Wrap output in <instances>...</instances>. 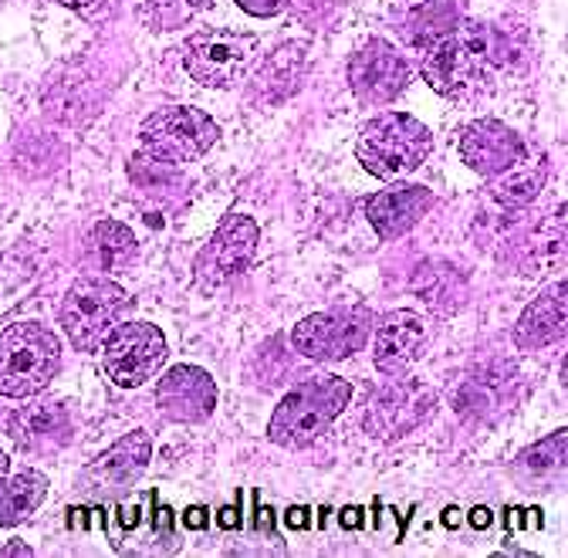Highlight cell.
Wrapping results in <instances>:
<instances>
[{
  "instance_id": "29",
  "label": "cell",
  "mask_w": 568,
  "mask_h": 558,
  "mask_svg": "<svg viewBox=\"0 0 568 558\" xmlns=\"http://www.w3.org/2000/svg\"><path fill=\"white\" fill-rule=\"evenodd\" d=\"M183 525H186V528H193V531L206 528V508H186V515H183Z\"/></svg>"
},
{
  "instance_id": "17",
  "label": "cell",
  "mask_w": 568,
  "mask_h": 558,
  "mask_svg": "<svg viewBox=\"0 0 568 558\" xmlns=\"http://www.w3.org/2000/svg\"><path fill=\"white\" fill-rule=\"evenodd\" d=\"M373 363L379 373H403L413 359L416 348L423 342V318L409 308L389 312L373 325Z\"/></svg>"
},
{
  "instance_id": "1",
  "label": "cell",
  "mask_w": 568,
  "mask_h": 558,
  "mask_svg": "<svg viewBox=\"0 0 568 558\" xmlns=\"http://www.w3.org/2000/svg\"><path fill=\"white\" fill-rule=\"evenodd\" d=\"M508 64V41L484 21H457L444 38L423 48L419 75L437 95L467 102L484 95Z\"/></svg>"
},
{
  "instance_id": "5",
  "label": "cell",
  "mask_w": 568,
  "mask_h": 558,
  "mask_svg": "<svg viewBox=\"0 0 568 558\" xmlns=\"http://www.w3.org/2000/svg\"><path fill=\"white\" fill-rule=\"evenodd\" d=\"M129 305H132V298L119 282L102 277V274H85L61 298L58 318H61V328H64L71 348H79V353H95V348H102L105 335L122 322Z\"/></svg>"
},
{
  "instance_id": "2",
  "label": "cell",
  "mask_w": 568,
  "mask_h": 558,
  "mask_svg": "<svg viewBox=\"0 0 568 558\" xmlns=\"http://www.w3.org/2000/svg\"><path fill=\"white\" fill-rule=\"evenodd\" d=\"M352 399V383L332 373H318L302 379L281 396L271 413L267 437L284 450H305L312 447L335 420L345 413Z\"/></svg>"
},
{
  "instance_id": "7",
  "label": "cell",
  "mask_w": 568,
  "mask_h": 558,
  "mask_svg": "<svg viewBox=\"0 0 568 558\" xmlns=\"http://www.w3.org/2000/svg\"><path fill=\"white\" fill-rule=\"evenodd\" d=\"M257 54H261L257 34L213 28V31H200L186 41L183 64L193 82H200L206 89H231L251 75V68L257 64Z\"/></svg>"
},
{
  "instance_id": "6",
  "label": "cell",
  "mask_w": 568,
  "mask_h": 558,
  "mask_svg": "<svg viewBox=\"0 0 568 558\" xmlns=\"http://www.w3.org/2000/svg\"><path fill=\"white\" fill-rule=\"evenodd\" d=\"M217 135H221V125L203 109L176 105V109H160L142 119L139 146L156 163L180 166V163L200 160L213 143H217Z\"/></svg>"
},
{
  "instance_id": "15",
  "label": "cell",
  "mask_w": 568,
  "mask_h": 558,
  "mask_svg": "<svg viewBox=\"0 0 568 558\" xmlns=\"http://www.w3.org/2000/svg\"><path fill=\"white\" fill-rule=\"evenodd\" d=\"M156 406L173 424H203L217 406V383L200 366H173L156 386Z\"/></svg>"
},
{
  "instance_id": "24",
  "label": "cell",
  "mask_w": 568,
  "mask_h": 558,
  "mask_svg": "<svg viewBox=\"0 0 568 558\" xmlns=\"http://www.w3.org/2000/svg\"><path fill=\"white\" fill-rule=\"evenodd\" d=\"M545 180H548V163H545V156H531V153H528L518 166H511L508 173L494 176V180H487V183H490L494 200H501V203H508V206H525V203H531V200L538 196V190L545 186Z\"/></svg>"
},
{
  "instance_id": "13",
  "label": "cell",
  "mask_w": 568,
  "mask_h": 558,
  "mask_svg": "<svg viewBox=\"0 0 568 558\" xmlns=\"http://www.w3.org/2000/svg\"><path fill=\"white\" fill-rule=\"evenodd\" d=\"M150 460H153V440H150V434L132 430V434H125L122 440H115L105 454H99L82 470L79 487H82L89 498H115V495H125L129 487L142 474H146Z\"/></svg>"
},
{
  "instance_id": "4",
  "label": "cell",
  "mask_w": 568,
  "mask_h": 558,
  "mask_svg": "<svg viewBox=\"0 0 568 558\" xmlns=\"http://www.w3.org/2000/svg\"><path fill=\"white\" fill-rule=\"evenodd\" d=\"M61 369V342L38 322H14L0 332V396L31 399Z\"/></svg>"
},
{
  "instance_id": "12",
  "label": "cell",
  "mask_w": 568,
  "mask_h": 558,
  "mask_svg": "<svg viewBox=\"0 0 568 558\" xmlns=\"http://www.w3.org/2000/svg\"><path fill=\"white\" fill-rule=\"evenodd\" d=\"M409 85V64L406 58L383 38L366 41L348 58V89L369 109L389 105Z\"/></svg>"
},
{
  "instance_id": "18",
  "label": "cell",
  "mask_w": 568,
  "mask_h": 558,
  "mask_svg": "<svg viewBox=\"0 0 568 558\" xmlns=\"http://www.w3.org/2000/svg\"><path fill=\"white\" fill-rule=\"evenodd\" d=\"M565 318H568L565 282H555L535 302H528V308L518 315L515 345L521 348V353H538V348H545L565 335Z\"/></svg>"
},
{
  "instance_id": "30",
  "label": "cell",
  "mask_w": 568,
  "mask_h": 558,
  "mask_svg": "<svg viewBox=\"0 0 568 558\" xmlns=\"http://www.w3.org/2000/svg\"><path fill=\"white\" fill-rule=\"evenodd\" d=\"M284 525L288 528H308L312 521H308V508H292L288 515H284Z\"/></svg>"
},
{
  "instance_id": "14",
  "label": "cell",
  "mask_w": 568,
  "mask_h": 558,
  "mask_svg": "<svg viewBox=\"0 0 568 558\" xmlns=\"http://www.w3.org/2000/svg\"><path fill=\"white\" fill-rule=\"evenodd\" d=\"M528 143L525 135H518L511 125H505L501 119H474L464 132H460V156L464 163L484 176L494 180L508 173L511 166H518L528 156Z\"/></svg>"
},
{
  "instance_id": "16",
  "label": "cell",
  "mask_w": 568,
  "mask_h": 558,
  "mask_svg": "<svg viewBox=\"0 0 568 558\" xmlns=\"http://www.w3.org/2000/svg\"><path fill=\"white\" fill-rule=\"evenodd\" d=\"M434 211V190L419 183H393L366 200V217L383 241H399L409 234L426 214Z\"/></svg>"
},
{
  "instance_id": "33",
  "label": "cell",
  "mask_w": 568,
  "mask_h": 558,
  "mask_svg": "<svg viewBox=\"0 0 568 558\" xmlns=\"http://www.w3.org/2000/svg\"><path fill=\"white\" fill-rule=\"evenodd\" d=\"M221 525H224V528H237V511L224 508V511H221Z\"/></svg>"
},
{
  "instance_id": "34",
  "label": "cell",
  "mask_w": 568,
  "mask_h": 558,
  "mask_svg": "<svg viewBox=\"0 0 568 558\" xmlns=\"http://www.w3.org/2000/svg\"><path fill=\"white\" fill-rule=\"evenodd\" d=\"M4 474H11V457H8L4 447H0V477H4Z\"/></svg>"
},
{
  "instance_id": "19",
  "label": "cell",
  "mask_w": 568,
  "mask_h": 558,
  "mask_svg": "<svg viewBox=\"0 0 568 558\" xmlns=\"http://www.w3.org/2000/svg\"><path fill=\"white\" fill-rule=\"evenodd\" d=\"M308 58H312V44L308 41H284L277 44L257 72V95L264 102H284L288 95H295V89L302 85L305 72H308Z\"/></svg>"
},
{
  "instance_id": "11",
  "label": "cell",
  "mask_w": 568,
  "mask_h": 558,
  "mask_svg": "<svg viewBox=\"0 0 568 558\" xmlns=\"http://www.w3.org/2000/svg\"><path fill=\"white\" fill-rule=\"evenodd\" d=\"M437 409V389L419 379H396L386 383L363 416V427L376 440H403L416 427H423Z\"/></svg>"
},
{
  "instance_id": "27",
  "label": "cell",
  "mask_w": 568,
  "mask_h": 558,
  "mask_svg": "<svg viewBox=\"0 0 568 558\" xmlns=\"http://www.w3.org/2000/svg\"><path fill=\"white\" fill-rule=\"evenodd\" d=\"M467 525H470V528H477V531L490 528V525H494V515H490V508H484V505L470 508V511H467Z\"/></svg>"
},
{
  "instance_id": "35",
  "label": "cell",
  "mask_w": 568,
  "mask_h": 558,
  "mask_svg": "<svg viewBox=\"0 0 568 558\" xmlns=\"http://www.w3.org/2000/svg\"><path fill=\"white\" fill-rule=\"evenodd\" d=\"M186 4H190V8H210L213 0H186Z\"/></svg>"
},
{
  "instance_id": "23",
  "label": "cell",
  "mask_w": 568,
  "mask_h": 558,
  "mask_svg": "<svg viewBox=\"0 0 568 558\" xmlns=\"http://www.w3.org/2000/svg\"><path fill=\"white\" fill-rule=\"evenodd\" d=\"M460 21L454 0H416L403 18V38L413 48H430L437 38H444Z\"/></svg>"
},
{
  "instance_id": "31",
  "label": "cell",
  "mask_w": 568,
  "mask_h": 558,
  "mask_svg": "<svg viewBox=\"0 0 568 558\" xmlns=\"http://www.w3.org/2000/svg\"><path fill=\"white\" fill-rule=\"evenodd\" d=\"M338 525H342V528H359V525H363V508H345V511L338 515Z\"/></svg>"
},
{
  "instance_id": "32",
  "label": "cell",
  "mask_w": 568,
  "mask_h": 558,
  "mask_svg": "<svg viewBox=\"0 0 568 558\" xmlns=\"http://www.w3.org/2000/svg\"><path fill=\"white\" fill-rule=\"evenodd\" d=\"M58 4H64V8H71V11L89 14L92 8H99V4H102V0H58Z\"/></svg>"
},
{
  "instance_id": "20",
  "label": "cell",
  "mask_w": 568,
  "mask_h": 558,
  "mask_svg": "<svg viewBox=\"0 0 568 558\" xmlns=\"http://www.w3.org/2000/svg\"><path fill=\"white\" fill-rule=\"evenodd\" d=\"M11 437L24 450L58 447V444H64L71 437L68 409L58 399H44V403H34V406H21L11 416Z\"/></svg>"
},
{
  "instance_id": "25",
  "label": "cell",
  "mask_w": 568,
  "mask_h": 558,
  "mask_svg": "<svg viewBox=\"0 0 568 558\" xmlns=\"http://www.w3.org/2000/svg\"><path fill=\"white\" fill-rule=\"evenodd\" d=\"M565 444H568V437H565V430H558L555 437H548V440L528 447V450L518 457V470H521L528 480L551 477L555 470L565 467Z\"/></svg>"
},
{
  "instance_id": "3",
  "label": "cell",
  "mask_w": 568,
  "mask_h": 558,
  "mask_svg": "<svg viewBox=\"0 0 568 558\" xmlns=\"http://www.w3.org/2000/svg\"><path fill=\"white\" fill-rule=\"evenodd\" d=\"M434 153V135L406 112H383L369 119L355 139V156L376 180L396 183L419 170Z\"/></svg>"
},
{
  "instance_id": "9",
  "label": "cell",
  "mask_w": 568,
  "mask_h": 558,
  "mask_svg": "<svg viewBox=\"0 0 568 558\" xmlns=\"http://www.w3.org/2000/svg\"><path fill=\"white\" fill-rule=\"evenodd\" d=\"M102 359L115 386L135 389L160 373L166 359V335L150 322H122L105 335Z\"/></svg>"
},
{
  "instance_id": "21",
  "label": "cell",
  "mask_w": 568,
  "mask_h": 558,
  "mask_svg": "<svg viewBox=\"0 0 568 558\" xmlns=\"http://www.w3.org/2000/svg\"><path fill=\"white\" fill-rule=\"evenodd\" d=\"M48 498V477L41 470H21L0 477V528L28 521Z\"/></svg>"
},
{
  "instance_id": "22",
  "label": "cell",
  "mask_w": 568,
  "mask_h": 558,
  "mask_svg": "<svg viewBox=\"0 0 568 558\" xmlns=\"http://www.w3.org/2000/svg\"><path fill=\"white\" fill-rule=\"evenodd\" d=\"M135 254V234L119 221H99L85 237V264L95 271H119Z\"/></svg>"
},
{
  "instance_id": "26",
  "label": "cell",
  "mask_w": 568,
  "mask_h": 558,
  "mask_svg": "<svg viewBox=\"0 0 568 558\" xmlns=\"http://www.w3.org/2000/svg\"><path fill=\"white\" fill-rule=\"evenodd\" d=\"M234 4L251 18H277L292 0H234Z\"/></svg>"
},
{
  "instance_id": "28",
  "label": "cell",
  "mask_w": 568,
  "mask_h": 558,
  "mask_svg": "<svg viewBox=\"0 0 568 558\" xmlns=\"http://www.w3.org/2000/svg\"><path fill=\"white\" fill-rule=\"evenodd\" d=\"M11 555H18V558H31V555H34V548H28L24 541H8V545H0V558H11Z\"/></svg>"
},
{
  "instance_id": "10",
  "label": "cell",
  "mask_w": 568,
  "mask_h": 558,
  "mask_svg": "<svg viewBox=\"0 0 568 558\" xmlns=\"http://www.w3.org/2000/svg\"><path fill=\"white\" fill-rule=\"evenodd\" d=\"M261 244V227L247 214H231L221 221V227L213 231V237L203 244V251L193 261V277L200 288H221L234 282L237 274H244Z\"/></svg>"
},
{
  "instance_id": "8",
  "label": "cell",
  "mask_w": 568,
  "mask_h": 558,
  "mask_svg": "<svg viewBox=\"0 0 568 558\" xmlns=\"http://www.w3.org/2000/svg\"><path fill=\"white\" fill-rule=\"evenodd\" d=\"M373 325L376 318L366 305H345V308L305 315L295 325L292 342L312 363H342L355 353H363L373 335Z\"/></svg>"
}]
</instances>
